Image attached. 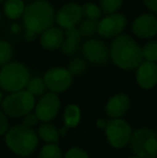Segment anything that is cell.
<instances>
[{
	"mask_svg": "<svg viewBox=\"0 0 157 158\" xmlns=\"http://www.w3.org/2000/svg\"><path fill=\"white\" fill-rule=\"evenodd\" d=\"M26 90L28 93H30L35 98L38 97V96H43L46 90V86L43 79L39 77H35L32 79H30L27 84Z\"/></svg>",
	"mask_w": 157,
	"mask_h": 158,
	"instance_id": "obj_22",
	"label": "cell"
},
{
	"mask_svg": "<svg viewBox=\"0 0 157 158\" xmlns=\"http://www.w3.org/2000/svg\"><path fill=\"white\" fill-rule=\"evenodd\" d=\"M39 158H64V154L56 144H46L41 148Z\"/></svg>",
	"mask_w": 157,
	"mask_h": 158,
	"instance_id": "obj_25",
	"label": "cell"
},
{
	"mask_svg": "<svg viewBox=\"0 0 157 158\" xmlns=\"http://www.w3.org/2000/svg\"><path fill=\"white\" fill-rule=\"evenodd\" d=\"M4 141L13 153L19 156L27 157L36 151L39 137L32 128L19 125L9 129L4 135Z\"/></svg>",
	"mask_w": 157,
	"mask_h": 158,
	"instance_id": "obj_3",
	"label": "cell"
},
{
	"mask_svg": "<svg viewBox=\"0 0 157 158\" xmlns=\"http://www.w3.org/2000/svg\"><path fill=\"white\" fill-rule=\"evenodd\" d=\"M130 106V99L126 94H118L112 96L107 102L105 113L111 118H122L127 113Z\"/></svg>",
	"mask_w": 157,
	"mask_h": 158,
	"instance_id": "obj_15",
	"label": "cell"
},
{
	"mask_svg": "<svg viewBox=\"0 0 157 158\" xmlns=\"http://www.w3.org/2000/svg\"><path fill=\"white\" fill-rule=\"evenodd\" d=\"M127 158H140V157H137V156H134V157H127Z\"/></svg>",
	"mask_w": 157,
	"mask_h": 158,
	"instance_id": "obj_38",
	"label": "cell"
},
{
	"mask_svg": "<svg viewBox=\"0 0 157 158\" xmlns=\"http://www.w3.org/2000/svg\"><path fill=\"white\" fill-rule=\"evenodd\" d=\"M143 60L157 63V41H150L142 48Z\"/></svg>",
	"mask_w": 157,
	"mask_h": 158,
	"instance_id": "obj_23",
	"label": "cell"
},
{
	"mask_svg": "<svg viewBox=\"0 0 157 158\" xmlns=\"http://www.w3.org/2000/svg\"><path fill=\"white\" fill-rule=\"evenodd\" d=\"M82 15L85 17V19L99 22V19L102 16V11L100 6H98L97 4L93 2H86L82 6Z\"/></svg>",
	"mask_w": 157,
	"mask_h": 158,
	"instance_id": "obj_21",
	"label": "cell"
},
{
	"mask_svg": "<svg viewBox=\"0 0 157 158\" xmlns=\"http://www.w3.org/2000/svg\"><path fill=\"white\" fill-rule=\"evenodd\" d=\"M65 39V32L59 27H51L46 29L40 37L41 46L46 51H55L60 48Z\"/></svg>",
	"mask_w": 157,
	"mask_h": 158,
	"instance_id": "obj_16",
	"label": "cell"
},
{
	"mask_svg": "<svg viewBox=\"0 0 157 158\" xmlns=\"http://www.w3.org/2000/svg\"><path fill=\"white\" fill-rule=\"evenodd\" d=\"M81 121V110L76 104H69L66 106L64 111V123L65 127L69 128H76Z\"/></svg>",
	"mask_w": 157,
	"mask_h": 158,
	"instance_id": "obj_20",
	"label": "cell"
},
{
	"mask_svg": "<svg viewBox=\"0 0 157 158\" xmlns=\"http://www.w3.org/2000/svg\"><path fill=\"white\" fill-rule=\"evenodd\" d=\"M11 31L16 33L19 31V26L17 25V24H13L12 26H11Z\"/></svg>",
	"mask_w": 157,
	"mask_h": 158,
	"instance_id": "obj_35",
	"label": "cell"
},
{
	"mask_svg": "<svg viewBox=\"0 0 157 158\" xmlns=\"http://www.w3.org/2000/svg\"><path fill=\"white\" fill-rule=\"evenodd\" d=\"M0 19H1V14H0Z\"/></svg>",
	"mask_w": 157,
	"mask_h": 158,
	"instance_id": "obj_40",
	"label": "cell"
},
{
	"mask_svg": "<svg viewBox=\"0 0 157 158\" xmlns=\"http://www.w3.org/2000/svg\"><path fill=\"white\" fill-rule=\"evenodd\" d=\"M81 33L76 27L69 28L65 31V39L60 46L61 52L65 55H74L80 48Z\"/></svg>",
	"mask_w": 157,
	"mask_h": 158,
	"instance_id": "obj_17",
	"label": "cell"
},
{
	"mask_svg": "<svg viewBox=\"0 0 157 158\" xmlns=\"http://www.w3.org/2000/svg\"><path fill=\"white\" fill-rule=\"evenodd\" d=\"M43 81L45 83L46 89L54 94H58L66 92L71 86L72 75L66 68L54 67L46 71Z\"/></svg>",
	"mask_w": 157,
	"mask_h": 158,
	"instance_id": "obj_8",
	"label": "cell"
},
{
	"mask_svg": "<svg viewBox=\"0 0 157 158\" xmlns=\"http://www.w3.org/2000/svg\"><path fill=\"white\" fill-rule=\"evenodd\" d=\"M123 4V0H100V9L102 14L110 15L116 13Z\"/></svg>",
	"mask_w": 157,
	"mask_h": 158,
	"instance_id": "obj_27",
	"label": "cell"
},
{
	"mask_svg": "<svg viewBox=\"0 0 157 158\" xmlns=\"http://www.w3.org/2000/svg\"><path fill=\"white\" fill-rule=\"evenodd\" d=\"M67 130H68V128H67V127H65V126H64L63 128H61V129H59V130H58L59 135H61V137H64V135H65L66 133H67Z\"/></svg>",
	"mask_w": 157,
	"mask_h": 158,
	"instance_id": "obj_36",
	"label": "cell"
},
{
	"mask_svg": "<svg viewBox=\"0 0 157 158\" xmlns=\"http://www.w3.org/2000/svg\"><path fill=\"white\" fill-rule=\"evenodd\" d=\"M38 137L48 144H56L60 135L54 125L50 123H43L38 128Z\"/></svg>",
	"mask_w": 157,
	"mask_h": 158,
	"instance_id": "obj_19",
	"label": "cell"
},
{
	"mask_svg": "<svg viewBox=\"0 0 157 158\" xmlns=\"http://www.w3.org/2000/svg\"><path fill=\"white\" fill-rule=\"evenodd\" d=\"M39 119L37 117V115L35 113H29V114L25 115L23 117V126L25 127H28V128H32L39 123Z\"/></svg>",
	"mask_w": 157,
	"mask_h": 158,
	"instance_id": "obj_30",
	"label": "cell"
},
{
	"mask_svg": "<svg viewBox=\"0 0 157 158\" xmlns=\"http://www.w3.org/2000/svg\"><path fill=\"white\" fill-rule=\"evenodd\" d=\"M55 22V11L46 0H35L27 4L23 15L25 30L36 35H41L46 29L53 27Z\"/></svg>",
	"mask_w": 157,
	"mask_h": 158,
	"instance_id": "obj_2",
	"label": "cell"
},
{
	"mask_svg": "<svg viewBox=\"0 0 157 158\" xmlns=\"http://www.w3.org/2000/svg\"><path fill=\"white\" fill-rule=\"evenodd\" d=\"M130 145L137 157H157V133L150 128L137 129L132 133Z\"/></svg>",
	"mask_w": 157,
	"mask_h": 158,
	"instance_id": "obj_6",
	"label": "cell"
},
{
	"mask_svg": "<svg viewBox=\"0 0 157 158\" xmlns=\"http://www.w3.org/2000/svg\"><path fill=\"white\" fill-rule=\"evenodd\" d=\"M64 158H89V155L83 148H72L67 151V153L64 155Z\"/></svg>",
	"mask_w": 157,
	"mask_h": 158,
	"instance_id": "obj_29",
	"label": "cell"
},
{
	"mask_svg": "<svg viewBox=\"0 0 157 158\" xmlns=\"http://www.w3.org/2000/svg\"><path fill=\"white\" fill-rule=\"evenodd\" d=\"M3 99H4L3 94H2V90L0 89V106H2V102H3Z\"/></svg>",
	"mask_w": 157,
	"mask_h": 158,
	"instance_id": "obj_37",
	"label": "cell"
},
{
	"mask_svg": "<svg viewBox=\"0 0 157 158\" xmlns=\"http://www.w3.org/2000/svg\"><path fill=\"white\" fill-rule=\"evenodd\" d=\"M110 58L121 69H137L143 63L142 48L128 35L114 38L110 45Z\"/></svg>",
	"mask_w": 157,
	"mask_h": 158,
	"instance_id": "obj_1",
	"label": "cell"
},
{
	"mask_svg": "<svg viewBox=\"0 0 157 158\" xmlns=\"http://www.w3.org/2000/svg\"><path fill=\"white\" fill-rule=\"evenodd\" d=\"M86 69V63L83 58H73L69 64H68L67 70L70 72L72 77L80 75L85 71Z\"/></svg>",
	"mask_w": 157,
	"mask_h": 158,
	"instance_id": "obj_28",
	"label": "cell"
},
{
	"mask_svg": "<svg viewBox=\"0 0 157 158\" xmlns=\"http://www.w3.org/2000/svg\"><path fill=\"white\" fill-rule=\"evenodd\" d=\"M127 19L124 14L114 13V14L105 15L103 19L98 22V30L97 33L103 38H116L122 35L125 29Z\"/></svg>",
	"mask_w": 157,
	"mask_h": 158,
	"instance_id": "obj_10",
	"label": "cell"
},
{
	"mask_svg": "<svg viewBox=\"0 0 157 158\" xmlns=\"http://www.w3.org/2000/svg\"><path fill=\"white\" fill-rule=\"evenodd\" d=\"M36 37H37L36 33H34L31 31H27V30H25V32H24V38H25V40H26V41H28V42L34 41V39Z\"/></svg>",
	"mask_w": 157,
	"mask_h": 158,
	"instance_id": "obj_33",
	"label": "cell"
},
{
	"mask_svg": "<svg viewBox=\"0 0 157 158\" xmlns=\"http://www.w3.org/2000/svg\"><path fill=\"white\" fill-rule=\"evenodd\" d=\"M60 110V99L54 93H46L40 97L35 106V114L42 123H50Z\"/></svg>",
	"mask_w": 157,
	"mask_h": 158,
	"instance_id": "obj_9",
	"label": "cell"
},
{
	"mask_svg": "<svg viewBox=\"0 0 157 158\" xmlns=\"http://www.w3.org/2000/svg\"><path fill=\"white\" fill-rule=\"evenodd\" d=\"M105 131L109 143L115 148L127 146L134 133L130 125L123 118H111L108 121Z\"/></svg>",
	"mask_w": 157,
	"mask_h": 158,
	"instance_id": "obj_7",
	"label": "cell"
},
{
	"mask_svg": "<svg viewBox=\"0 0 157 158\" xmlns=\"http://www.w3.org/2000/svg\"><path fill=\"white\" fill-rule=\"evenodd\" d=\"M82 53L84 58L92 64H105L110 58V48L99 39H89L84 42Z\"/></svg>",
	"mask_w": 157,
	"mask_h": 158,
	"instance_id": "obj_11",
	"label": "cell"
},
{
	"mask_svg": "<svg viewBox=\"0 0 157 158\" xmlns=\"http://www.w3.org/2000/svg\"><path fill=\"white\" fill-rule=\"evenodd\" d=\"M145 6L152 12L157 13V0H143Z\"/></svg>",
	"mask_w": 157,
	"mask_h": 158,
	"instance_id": "obj_32",
	"label": "cell"
},
{
	"mask_svg": "<svg viewBox=\"0 0 157 158\" xmlns=\"http://www.w3.org/2000/svg\"><path fill=\"white\" fill-rule=\"evenodd\" d=\"M3 1H6V0H0V3H1V2H3Z\"/></svg>",
	"mask_w": 157,
	"mask_h": 158,
	"instance_id": "obj_39",
	"label": "cell"
},
{
	"mask_svg": "<svg viewBox=\"0 0 157 158\" xmlns=\"http://www.w3.org/2000/svg\"><path fill=\"white\" fill-rule=\"evenodd\" d=\"M30 72L24 64L11 61L0 70V88L8 93H16L27 87Z\"/></svg>",
	"mask_w": 157,
	"mask_h": 158,
	"instance_id": "obj_4",
	"label": "cell"
},
{
	"mask_svg": "<svg viewBox=\"0 0 157 158\" xmlns=\"http://www.w3.org/2000/svg\"><path fill=\"white\" fill-rule=\"evenodd\" d=\"M136 81L143 89H152L157 85V64L150 61H143L137 68Z\"/></svg>",
	"mask_w": 157,
	"mask_h": 158,
	"instance_id": "obj_14",
	"label": "cell"
},
{
	"mask_svg": "<svg viewBox=\"0 0 157 158\" xmlns=\"http://www.w3.org/2000/svg\"><path fill=\"white\" fill-rule=\"evenodd\" d=\"M13 57V48L8 41L0 40V64H4L11 63Z\"/></svg>",
	"mask_w": 157,
	"mask_h": 158,
	"instance_id": "obj_26",
	"label": "cell"
},
{
	"mask_svg": "<svg viewBox=\"0 0 157 158\" xmlns=\"http://www.w3.org/2000/svg\"><path fill=\"white\" fill-rule=\"evenodd\" d=\"M82 6L76 2H68L63 6L55 14V22L59 28H73L82 19Z\"/></svg>",
	"mask_w": 157,
	"mask_h": 158,
	"instance_id": "obj_12",
	"label": "cell"
},
{
	"mask_svg": "<svg viewBox=\"0 0 157 158\" xmlns=\"http://www.w3.org/2000/svg\"><path fill=\"white\" fill-rule=\"evenodd\" d=\"M132 31L141 39H150L157 35V17L150 13L138 16L132 23Z\"/></svg>",
	"mask_w": 157,
	"mask_h": 158,
	"instance_id": "obj_13",
	"label": "cell"
},
{
	"mask_svg": "<svg viewBox=\"0 0 157 158\" xmlns=\"http://www.w3.org/2000/svg\"><path fill=\"white\" fill-rule=\"evenodd\" d=\"M25 8V2L23 0H6L3 6V13L9 19L15 21L23 17Z\"/></svg>",
	"mask_w": 157,
	"mask_h": 158,
	"instance_id": "obj_18",
	"label": "cell"
},
{
	"mask_svg": "<svg viewBox=\"0 0 157 158\" xmlns=\"http://www.w3.org/2000/svg\"><path fill=\"white\" fill-rule=\"evenodd\" d=\"M9 130L8 116L2 110H0V135H6Z\"/></svg>",
	"mask_w": 157,
	"mask_h": 158,
	"instance_id": "obj_31",
	"label": "cell"
},
{
	"mask_svg": "<svg viewBox=\"0 0 157 158\" xmlns=\"http://www.w3.org/2000/svg\"><path fill=\"white\" fill-rule=\"evenodd\" d=\"M98 30V22L97 21H90V19H84L81 22L79 31L82 37H93L97 33Z\"/></svg>",
	"mask_w": 157,
	"mask_h": 158,
	"instance_id": "obj_24",
	"label": "cell"
},
{
	"mask_svg": "<svg viewBox=\"0 0 157 158\" xmlns=\"http://www.w3.org/2000/svg\"><path fill=\"white\" fill-rule=\"evenodd\" d=\"M36 98L26 89L21 92L11 93L6 96L2 102V111L6 116L24 117L35 110Z\"/></svg>",
	"mask_w": 157,
	"mask_h": 158,
	"instance_id": "obj_5",
	"label": "cell"
},
{
	"mask_svg": "<svg viewBox=\"0 0 157 158\" xmlns=\"http://www.w3.org/2000/svg\"><path fill=\"white\" fill-rule=\"evenodd\" d=\"M107 124H108V121H105V118H99V119H97V122H96L97 127L100 129H105Z\"/></svg>",
	"mask_w": 157,
	"mask_h": 158,
	"instance_id": "obj_34",
	"label": "cell"
}]
</instances>
